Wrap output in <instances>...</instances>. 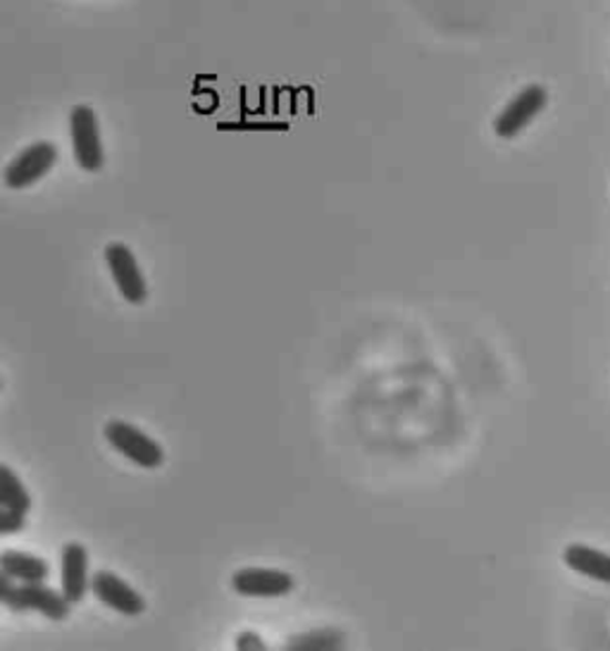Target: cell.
<instances>
[{"instance_id": "277c9868", "label": "cell", "mask_w": 610, "mask_h": 651, "mask_svg": "<svg viewBox=\"0 0 610 651\" xmlns=\"http://www.w3.org/2000/svg\"><path fill=\"white\" fill-rule=\"evenodd\" d=\"M58 161V148L51 142H37L24 148L6 167V184L10 189H27L43 175H49Z\"/></svg>"}, {"instance_id": "3957f363", "label": "cell", "mask_w": 610, "mask_h": 651, "mask_svg": "<svg viewBox=\"0 0 610 651\" xmlns=\"http://www.w3.org/2000/svg\"><path fill=\"white\" fill-rule=\"evenodd\" d=\"M70 130L76 163L89 169V173H96V169L103 167V144L96 113H93L89 105L72 107Z\"/></svg>"}, {"instance_id": "5b68a950", "label": "cell", "mask_w": 610, "mask_h": 651, "mask_svg": "<svg viewBox=\"0 0 610 651\" xmlns=\"http://www.w3.org/2000/svg\"><path fill=\"white\" fill-rule=\"evenodd\" d=\"M105 262L113 272V279H115V285H117L122 297L134 306L144 303L148 297V287H146L144 275H141V270H138V262H136L134 254L130 251V246H124L120 241L107 246Z\"/></svg>"}, {"instance_id": "30bf717a", "label": "cell", "mask_w": 610, "mask_h": 651, "mask_svg": "<svg viewBox=\"0 0 610 651\" xmlns=\"http://www.w3.org/2000/svg\"><path fill=\"white\" fill-rule=\"evenodd\" d=\"M0 572L18 582H43L51 576V566L39 556L8 549L0 556Z\"/></svg>"}, {"instance_id": "ba28073f", "label": "cell", "mask_w": 610, "mask_h": 651, "mask_svg": "<svg viewBox=\"0 0 610 651\" xmlns=\"http://www.w3.org/2000/svg\"><path fill=\"white\" fill-rule=\"evenodd\" d=\"M91 589H93V595H96L105 603V607H111L124 616H138V613L146 611L144 597H141L132 585L117 578L115 572H111V570L96 572V576H93V580H91Z\"/></svg>"}, {"instance_id": "9c48e42d", "label": "cell", "mask_w": 610, "mask_h": 651, "mask_svg": "<svg viewBox=\"0 0 610 651\" xmlns=\"http://www.w3.org/2000/svg\"><path fill=\"white\" fill-rule=\"evenodd\" d=\"M89 589V556L80 541L62 549V595L70 603H80Z\"/></svg>"}, {"instance_id": "8992f818", "label": "cell", "mask_w": 610, "mask_h": 651, "mask_svg": "<svg viewBox=\"0 0 610 651\" xmlns=\"http://www.w3.org/2000/svg\"><path fill=\"white\" fill-rule=\"evenodd\" d=\"M546 105V91L537 84L525 86L518 96H515L494 122V130L500 138L518 136L527 124L535 120Z\"/></svg>"}, {"instance_id": "7a4b0ae2", "label": "cell", "mask_w": 610, "mask_h": 651, "mask_svg": "<svg viewBox=\"0 0 610 651\" xmlns=\"http://www.w3.org/2000/svg\"><path fill=\"white\" fill-rule=\"evenodd\" d=\"M105 440L113 448H117L122 456H127L132 463L141 465V468H148V471L161 468L165 461L163 446L153 437H148L144 430H138L130 423H122V421L107 423Z\"/></svg>"}, {"instance_id": "52a82bcc", "label": "cell", "mask_w": 610, "mask_h": 651, "mask_svg": "<svg viewBox=\"0 0 610 651\" xmlns=\"http://www.w3.org/2000/svg\"><path fill=\"white\" fill-rule=\"evenodd\" d=\"M234 592L241 597H258V599H275L285 597L293 589V578L285 570L275 568H244L234 572L231 578Z\"/></svg>"}, {"instance_id": "4fadbf2b", "label": "cell", "mask_w": 610, "mask_h": 651, "mask_svg": "<svg viewBox=\"0 0 610 651\" xmlns=\"http://www.w3.org/2000/svg\"><path fill=\"white\" fill-rule=\"evenodd\" d=\"M343 647V634L339 630L324 628L308 634H299V638L289 640V651H334Z\"/></svg>"}, {"instance_id": "7c38bea8", "label": "cell", "mask_w": 610, "mask_h": 651, "mask_svg": "<svg viewBox=\"0 0 610 651\" xmlns=\"http://www.w3.org/2000/svg\"><path fill=\"white\" fill-rule=\"evenodd\" d=\"M0 506L20 510V514H29L31 508V496L27 487L8 465H0Z\"/></svg>"}, {"instance_id": "9a60e30c", "label": "cell", "mask_w": 610, "mask_h": 651, "mask_svg": "<svg viewBox=\"0 0 610 651\" xmlns=\"http://www.w3.org/2000/svg\"><path fill=\"white\" fill-rule=\"evenodd\" d=\"M237 649L239 651H265L268 647H265V642L258 638L256 632H244L237 638Z\"/></svg>"}, {"instance_id": "6da1fadb", "label": "cell", "mask_w": 610, "mask_h": 651, "mask_svg": "<svg viewBox=\"0 0 610 651\" xmlns=\"http://www.w3.org/2000/svg\"><path fill=\"white\" fill-rule=\"evenodd\" d=\"M0 576H3V572H0ZM0 601H3L8 609L39 611L51 620H65L72 607L70 599L62 595V589L55 592L53 587L43 582L12 585L10 576H3V582H0Z\"/></svg>"}, {"instance_id": "5bb4252c", "label": "cell", "mask_w": 610, "mask_h": 651, "mask_svg": "<svg viewBox=\"0 0 610 651\" xmlns=\"http://www.w3.org/2000/svg\"><path fill=\"white\" fill-rule=\"evenodd\" d=\"M22 527H24V514L12 508H3V514H0V535H14L20 533Z\"/></svg>"}, {"instance_id": "8fae6325", "label": "cell", "mask_w": 610, "mask_h": 651, "mask_svg": "<svg viewBox=\"0 0 610 651\" xmlns=\"http://www.w3.org/2000/svg\"><path fill=\"white\" fill-rule=\"evenodd\" d=\"M562 558H566V564L575 572H580V576L610 585V556L608 554H603L599 549H591L587 545H572L566 549V554H562Z\"/></svg>"}]
</instances>
